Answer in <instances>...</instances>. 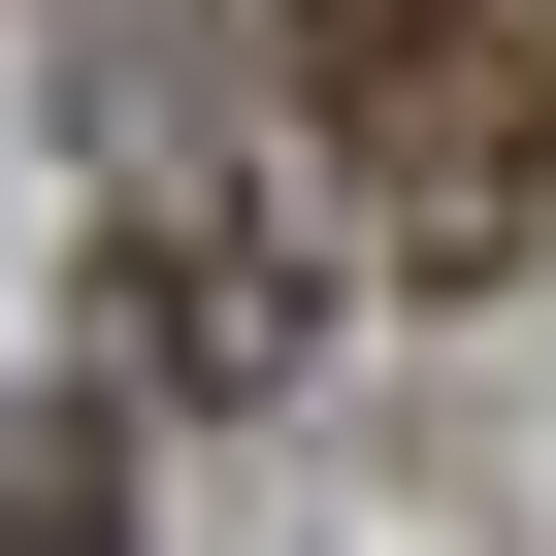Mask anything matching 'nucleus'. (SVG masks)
I'll list each match as a JSON object with an SVG mask.
<instances>
[{"instance_id":"f257e3e1","label":"nucleus","mask_w":556,"mask_h":556,"mask_svg":"<svg viewBox=\"0 0 556 556\" xmlns=\"http://www.w3.org/2000/svg\"><path fill=\"white\" fill-rule=\"evenodd\" d=\"M295 131L361 164V262L491 295L556 262V0H295Z\"/></svg>"},{"instance_id":"7ed1b4c3","label":"nucleus","mask_w":556,"mask_h":556,"mask_svg":"<svg viewBox=\"0 0 556 556\" xmlns=\"http://www.w3.org/2000/svg\"><path fill=\"white\" fill-rule=\"evenodd\" d=\"M0 556H131V458L99 426H0Z\"/></svg>"},{"instance_id":"f03ea898","label":"nucleus","mask_w":556,"mask_h":556,"mask_svg":"<svg viewBox=\"0 0 556 556\" xmlns=\"http://www.w3.org/2000/svg\"><path fill=\"white\" fill-rule=\"evenodd\" d=\"M99 328H131V393H295V361H328V229L262 197V164H131Z\"/></svg>"}]
</instances>
